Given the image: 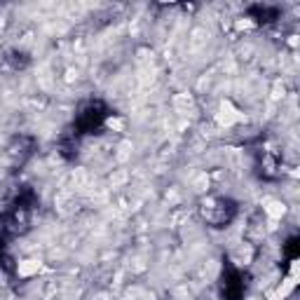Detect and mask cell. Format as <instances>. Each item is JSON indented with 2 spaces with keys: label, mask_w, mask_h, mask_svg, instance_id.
<instances>
[{
  "label": "cell",
  "mask_w": 300,
  "mask_h": 300,
  "mask_svg": "<svg viewBox=\"0 0 300 300\" xmlns=\"http://www.w3.org/2000/svg\"><path fill=\"white\" fill-rule=\"evenodd\" d=\"M242 120H244V113L239 111L230 98H223L221 104H218V113H216V124H218V127L230 129V127H235V124H239Z\"/></svg>",
  "instance_id": "1"
},
{
  "label": "cell",
  "mask_w": 300,
  "mask_h": 300,
  "mask_svg": "<svg viewBox=\"0 0 300 300\" xmlns=\"http://www.w3.org/2000/svg\"><path fill=\"white\" fill-rule=\"evenodd\" d=\"M40 270H43V260H38V258H24V260L17 263V275L21 277V279L36 277Z\"/></svg>",
  "instance_id": "2"
},
{
  "label": "cell",
  "mask_w": 300,
  "mask_h": 300,
  "mask_svg": "<svg viewBox=\"0 0 300 300\" xmlns=\"http://www.w3.org/2000/svg\"><path fill=\"white\" fill-rule=\"evenodd\" d=\"M263 209H265V214H268L270 221H282L284 216H286V204H284L282 199H265Z\"/></svg>",
  "instance_id": "3"
},
{
  "label": "cell",
  "mask_w": 300,
  "mask_h": 300,
  "mask_svg": "<svg viewBox=\"0 0 300 300\" xmlns=\"http://www.w3.org/2000/svg\"><path fill=\"white\" fill-rule=\"evenodd\" d=\"M295 284H298V279H295V277H291V275H288V277H284V279H282V284H279V286L275 288V291H277V295H279V300H286L288 295L293 293V291H295Z\"/></svg>",
  "instance_id": "4"
},
{
  "label": "cell",
  "mask_w": 300,
  "mask_h": 300,
  "mask_svg": "<svg viewBox=\"0 0 300 300\" xmlns=\"http://www.w3.org/2000/svg\"><path fill=\"white\" fill-rule=\"evenodd\" d=\"M106 127L113 129V131H124V120H120V117H108V120H106Z\"/></svg>",
  "instance_id": "5"
},
{
  "label": "cell",
  "mask_w": 300,
  "mask_h": 300,
  "mask_svg": "<svg viewBox=\"0 0 300 300\" xmlns=\"http://www.w3.org/2000/svg\"><path fill=\"white\" fill-rule=\"evenodd\" d=\"M265 300H279V295H277L275 288H272V291H265Z\"/></svg>",
  "instance_id": "6"
}]
</instances>
